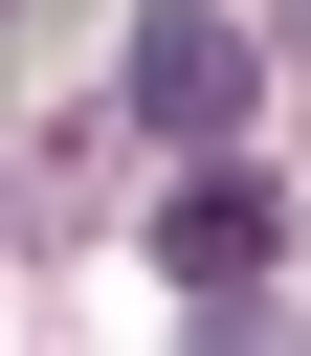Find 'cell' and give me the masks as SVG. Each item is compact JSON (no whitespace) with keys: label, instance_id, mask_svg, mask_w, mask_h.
I'll list each match as a JSON object with an SVG mask.
<instances>
[{"label":"cell","instance_id":"1","mask_svg":"<svg viewBox=\"0 0 311 356\" xmlns=\"http://www.w3.org/2000/svg\"><path fill=\"white\" fill-rule=\"evenodd\" d=\"M156 245H178V289H200V312H267V245H289V200H267V156L222 134V156H200V178L156 200Z\"/></svg>","mask_w":311,"mask_h":356},{"label":"cell","instance_id":"2","mask_svg":"<svg viewBox=\"0 0 311 356\" xmlns=\"http://www.w3.org/2000/svg\"><path fill=\"white\" fill-rule=\"evenodd\" d=\"M133 111H156L178 156H222V134H244V22H222V0H156V22H133Z\"/></svg>","mask_w":311,"mask_h":356},{"label":"cell","instance_id":"3","mask_svg":"<svg viewBox=\"0 0 311 356\" xmlns=\"http://www.w3.org/2000/svg\"><path fill=\"white\" fill-rule=\"evenodd\" d=\"M289 44H311V0H289Z\"/></svg>","mask_w":311,"mask_h":356}]
</instances>
